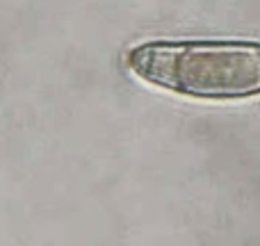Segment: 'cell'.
I'll return each instance as SVG.
<instances>
[{"instance_id": "1", "label": "cell", "mask_w": 260, "mask_h": 246, "mask_svg": "<svg viewBox=\"0 0 260 246\" xmlns=\"http://www.w3.org/2000/svg\"><path fill=\"white\" fill-rule=\"evenodd\" d=\"M133 76L194 100H244L260 96V41L151 39L123 55Z\"/></svg>"}]
</instances>
